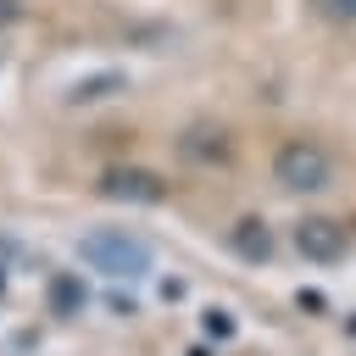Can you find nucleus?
I'll return each mask as SVG.
<instances>
[{
  "label": "nucleus",
  "instance_id": "f257e3e1",
  "mask_svg": "<svg viewBox=\"0 0 356 356\" xmlns=\"http://www.w3.org/2000/svg\"><path fill=\"white\" fill-rule=\"evenodd\" d=\"M273 178L295 195H312V189H328L334 178V156L317 145V139H284L278 156H273Z\"/></svg>",
  "mask_w": 356,
  "mask_h": 356
},
{
  "label": "nucleus",
  "instance_id": "f03ea898",
  "mask_svg": "<svg viewBox=\"0 0 356 356\" xmlns=\"http://www.w3.org/2000/svg\"><path fill=\"white\" fill-rule=\"evenodd\" d=\"M83 261H89L95 273L134 278V273H145V267H150V245H145V239H134V234H122V228H100V234H89V239H83Z\"/></svg>",
  "mask_w": 356,
  "mask_h": 356
},
{
  "label": "nucleus",
  "instance_id": "7ed1b4c3",
  "mask_svg": "<svg viewBox=\"0 0 356 356\" xmlns=\"http://www.w3.org/2000/svg\"><path fill=\"white\" fill-rule=\"evenodd\" d=\"M106 195H117V200H161V184L150 172H106Z\"/></svg>",
  "mask_w": 356,
  "mask_h": 356
},
{
  "label": "nucleus",
  "instance_id": "20e7f679",
  "mask_svg": "<svg viewBox=\"0 0 356 356\" xmlns=\"http://www.w3.org/2000/svg\"><path fill=\"white\" fill-rule=\"evenodd\" d=\"M306 6H312V17L328 22V28H356V0H306Z\"/></svg>",
  "mask_w": 356,
  "mask_h": 356
},
{
  "label": "nucleus",
  "instance_id": "39448f33",
  "mask_svg": "<svg viewBox=\"0 0 356 356\" xmlns=\"http://www.w3.org/2000/svg\"><path fill=\"white\" fill-rule=\"evenodd\" d=\"M300 250H312V256H334V250H339V234H334L328 222H312V228H300Z\"/></svg>",
  "mask_w": 356,
  "mask_h": 356
},
{
  "label": "nucleus",
  "instance_id": "423d86ee",
  "mask_svg": "<svg viewBox=\"0 0 356 356\" xmlns=\"http://www.w3.org/2000/svg\"><path fill=\"white\" fill-rule=\"evenodd\" d=\"M50 300H56V306H61V312H72V306H78V300H83V289H78V284H72V278H56V289H50Z\"/></svg>",
  "mask_w": 356,
  "mask_h": 356
}]
</instances>
